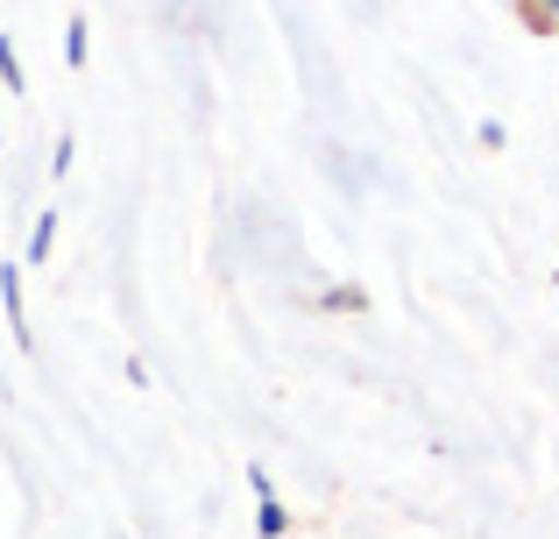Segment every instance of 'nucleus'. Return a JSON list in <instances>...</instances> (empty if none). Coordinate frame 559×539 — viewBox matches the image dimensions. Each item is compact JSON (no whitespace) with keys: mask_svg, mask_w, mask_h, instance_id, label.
<instances>
[{"mask_svg":"<svg viewBox=\"0 0 559 539\" xmlns=\"http://www.w3.org/2000/svg\"><path fill=\"white\" fill-rule=\"evenodd\" d=\"M248 483H255V497H262V512H255V532H262V539H284V526H290V518H284V504H276L270 476H262V469H248Z\"/></svg>","mask_w":559,"mask_h":539,"instance_id":"f257e3e1","label":"nucleus"},{"mask_svg":"<svg viewBox=\"0 0 559 539\" xmlns=\"http://www.w3.org/2000/svg\"><path fill=\"white\" fill-rule=\"evenodd\" d=\"M0 305H8V333H14V341H22L28 348V313H22V270H0Z\"/></svg>","mask_w":559,"mask_h":539,"instance_id":"f03ea898","label":"nucleus"},{"mask_svg":"<svg viewBox=\"0 0 559 539\" xmlns=\"http://www.w3.org/2000/svg\"><path fill=\"white\" fill-rule=\"evenodd\" d=\"M50 242H57V213H36V235H28V256L43 263V256H50Z\"/></svg>","mask_w":559,"mask_h":539,"instance_id":"7ed1b4c3","label":"nucleus"},{"mask_svg":"<svg viewBox=\"0 0 559 539\" xmlns=\"http://www.w3.org/2000/svg\"><path fill=\"white\" fill-rule=\"evenodd\" d=\"M64 57H71V65H85V22L64 28Z\"/></svg>","mask_w":559,"mask_h":539,"instance_id":"20e7f679","label":"nucleus"},{"mask_svg":"<svg viewBox=\"0 0 559 539\" xmlns=\"http://www.w3.org/2000/svg\"><path fill=\"white\" fill-rule=\"evenodd\" d=\"M0 79H8V93H22V65H14L8 43H0Z\"/></svg>","mask_w":559,"mask_h":539,"instance_id":"39448f33","label":"nucleus"},{"mask_svg":"<svg viewBox=\"0 0 559 539\" xmlns=\"http://www.w3.org/2000/svg\"><path fill=\"white\" fill-rule=\"evenodd\" d=\"M546 14H559V0H546Z\"/></svg>","mask_w":559,"mask_h":539,"instance_id":"423d86ee","label":"nucleus"}]
</instances>
